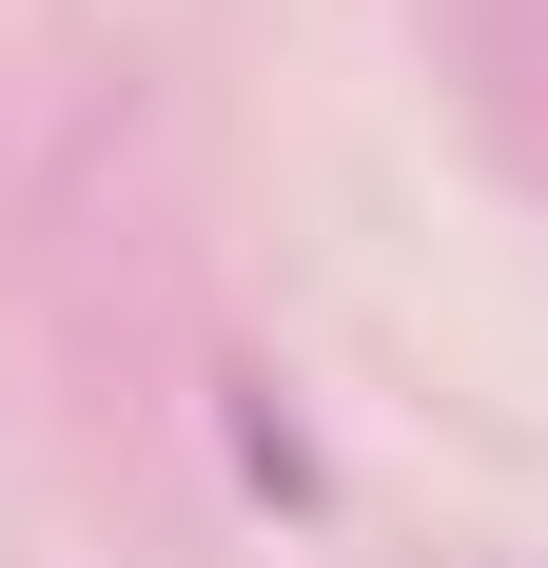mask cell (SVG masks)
<instances>
[{
  "label": "cell",
  "instance_id": "1",
  "mask_svg": "<svg viewBox=\"0 0 548 568\" xmlns=\"http://www.w3.org/2000/svg\"><path fill=\"white\" fill-rule=\"evenodd\" d=\"M235 470H255L274 510H314V452H294V412H274V393H235Z\"/></svg>",
  "mask_w": 548,
  "mask_h": 568
}]
</instances>
